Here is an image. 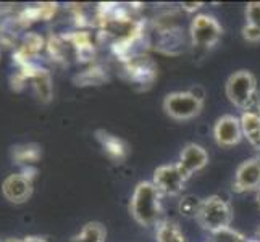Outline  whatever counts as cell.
<instances>
[{"label":"cell","instance_id":"cell-19","mask_svg":"<svg viewBox=\"0 0 260 242\" xmlns=\"http://www.w3.org/2000/svg\"><path fill=\"white\" fill-rule=\"evenodd\" d=\"M49 55L52 57V60L55 61H63L67 60V39L63 36H53L47 41V46H46Z\"/></svg>","mask_w":260,"mask_h":242},{"label":"cell","instance_id":"cell-20","mask_svg":"<svg viewBox=\"0 0 260 242\" xmlns=\"http://www.w3.org/2000/svg\"><path fill=\"white\" fill-rule=\"evenodd\" d=\"M201 202L199 199H196V197L192 195H186L184 199H181V202H179V212H181L183 215H186V217H196L197 212H199V207H201Z\"/></svg>","mask_w":260,"mask_h":242},{"label":"cell","instance_id":"cell-21","mask_svg":"<svg viewBox=\"0 0 260 242\" xmlns=\"http://www.w3.org/2000/svg\"><path fill=\"white\" fill-rule=\"evenodd\" d=\"M246 20L249 28L260 31V2L249 4L246 8Z\"/></svg>","mask_w":260,"mask_h":242},{"label":"cell","instance_id":"cell-24","mask_svg":"<svg viewBox=\"0 0 260 242\" xmlns=\"http://www.w3.org/2000/svg\"><path fill=\"white\" fill-rule=\"evenodd\" d=\"M201 7H202V4H183V10L194 12V10H197V8H201Z\"/></svg>","mask_w":260,"mask_h":242},{"label":"cell","instance_id":"cell-25","mask_svg":"<svg viewBox=\"0 0 260 242\" xmlns=\"http://www.w3.org/2000/svg\"><path fill=\"white\" fill-rule=\"evenodd\" d=\"M244 242H258V240L257 239H246Z\"/></svg>","mask_w":260,"mask_h":242},{"label":"cell","instance_id":"cell-13","mask_svg":"<svg viewBox=\"0 0 260 242\" xmlns=\"http://www.w3.org/2000/svg\"><path fill=\"white\" fill-rule=\"evenodd\" d=\"M95 134H97L95 137L99 142H101V146L104 147L105 154L112 160L120 161L126 157V146H124V142L120 137H116L113 134L105 132V131H97Z\"/></svg>","mask_w":260,"mask_h":242},{"label":"cell","instance_id":"cell-9","mask_svg":"<svg viewBox=\"0 0 260 242\" xmlns=\"http://www.w3.org/2000/svg\"><path fill=\"white\" fill-rule=\"evenodd\" d=\"M213 136L217 144L221 147H233L239 144L243 137V128H241V120L233 115H225L217 120L213 128Z\"/></svg>","mask_w":260,"mask_h":242},{"label":"cell","instance_id":"cell-29","mask_svg":"<svg viewBox=\"0 0 260 242\" xmlns=\"http://www.w3.org/2000/svg\"><path fill=\"white\" fill-rule=\"evenodd\" d=\"M0 242H2V239H0Z\"/></svg>","mask_w":260,"mask_h":242},{"label":"cell","instance_id":"cell-17","mask_svg":"<svg viewBox=\"0 0 260 242\" xmlns=\"http://www.w3.org/2000/svg\"><path fill=\"white\" fill-rule=\"evenodd\" d=\"M157 242H186L183 232L172 221L158 223L157 228Z\"/></svg>","mask_w":260,"mask_h":242},{"label":"cell","instance_id":"cell-2","mask_svg":"<svg viewBox=\"0 0 260 242\" xmlns=\"http://www.w3.org/2000/svg\"><path fill=\"white\" fill-rule=\"evenodd\" d=\"M196 218L205 231L215 234V232L230 228L233 213L226 200H223L218 195H212L201 202Z\"/></svg>","mask_w":260,"mask_h":242},{"label":"cell","instance_id":"cell-8","mask_svg":"<svg viewBox=\"0 0 260 242\" xmlns=\"http://www.w3.org/2000/svg\"><path fill=\"white\" fill-rule=\"evenodd\" d=\"M186 176L181 171V168L175 165H164L154 171V183L157 189L165 195H178L183 191V186L186 181Z\"/></svg>","mask_w":260,"mask_h":242},{"label":"cell","instance_id":"cell-3","mask_svg":"<svg viewBox=\"0 0 260 242\" xmlns=\"http://www.w3.org/2000/svg\"><path fill=\"white\" fill-rule=\"evenodd\" d=\"M204 98L196 95L192 91L187 92H172L165 97L164 110L170 118L178 121H187L196 118L202 112Z\"/></svg>","mask_w":260,"mask_h":242},{"label":"cell","instance_id":"cell-14","mask_svg":"<svg viewBox=\"0 0 260 242\" xmlns=\"http://www.w3.org/2000/svg\"><path fill=\"white\" fill-rule=\"evenodd\" d=\"M241 128L243 134L254 147L260 144V113L255 110H247L241 116Z\"/></svg>","mask_w":260,"mask_h":242},{"label":"cell","instance_id":"cell-5","mask_svg":"<svg viewBox=\"0 0 260 242\" xmlns=\"http://www.w3.org/2000/svg\"><path fill=\"white\" fill-rule=\"evenodd\" d=\"M36 169L32 168H23L20 173L8 175L2 183V195L5 200L15 205H21L28 202L32 195V179H34Z\"/></svg>","mask_w":260,"mask_h":242},{"label":"cell","instance_id":"cell-23","mask_svg":"<svg viewBox=\"0 0 260 242\" xmlns=\"http://www.w3.org/2000/svg\"><path fill=\"white\" fill-rule=\"evenodd\" d=\"M4 242H47L39 236H28V237H8Z\"/></svg>","mask_w":260,"mask_h":242},{"label":"cell","instance_id":"cell-7","mask_svg":"<svg viewBox=\"0 0 260 242\" xmlns=\"http://www.w3.org/2000/svg\"><path fill=\"white\" fill-rule=\"evenodd\" d=\"M18 71H21V73L28 78L36 97H38L41 102L49 103L52 100L53 84H52V75L49 70L36 65L34 61H29V63L18 66Z\"/></svg>","mask_w":260,"mask_h":242},{"label":"cell","instance_id":"cell-27","mask_svg":"<svg viewBox=\"0 0 260 242\" xmlns=\"http://www.w3.org/2000/svg\"><path fill=\"white\" fill-rule=\"evenodd\" d=\"M257 240L260 242V229H258V232H257Z\"/></svg>","mask_w":260,"mask_h":242},{"label":"cell","instance_id":"cell-12","mask_svg":"<svg viewBox=\"0 0 260 242\" xmlns=\"http://www.w3.org/2000/svg\"><path fill=\"white\" fill-rule=\"evenodd\" d=\"M126 70L134 83L139 84H149L155 78V68L154 63L146 55H138L126 61Z\"/></svg>","mask_w":260,"mask_h":242},{"label":"cell","instance_id":"cell-1","mask_svg":"<svg viewBox=\"0 0 260 242\" xmlns=\"http://www.w3.org/2000/svg\"><path fill=\"white\" fill-rule=\"evenodd\" d=\"M160 192L157 186L150 181H142L136 186L133 192L129 210L133 218L136 220L141 226H154L158 223L160 215H162V205H160Z\"/></svg>","mask_w":260,"mask_h":242},{"label":"cell","instance_id":"cell-26","mask_svg":"<svg viewBox=\"0 0 260 242\" xmlns=\"http://www.w3.org/2000/svg\"><path fill=\"white\" fill-rule=\"evenodd\" d=\"M257 202H258V205H260V191L257 192Z\"/></svg>","mask_w":260,"mask_h":242},{"label":"cell","instance_id":"cell-16","mask_svg":"<svg viewBox=\"0 0 260 242\" xmlns=\"http://www.w3.org/2000/svg\"><path fill=\"white\" fill-rule=\"evenodd\" d=\"M105 237H107V231L104 225L97 221H91L86 223L83 229L71 239V242H105Z\"/></svg>","mask_w":260,"mask_h":242},{"label":"cell","instance_id":"cell-6","mask_svg":"<svg viewBox=\"0 0 260 242\" xmlns=\"http://www.w3.org/2000/svg\"><path fill=\"white\" fill-rule=\"evenodd\" d=\"M221 38V26L210 15H197L191 23V39L197 47L209 49Z\"/></svg>","mask_w":260,"mask_h":242},{"label":"cell","instance_id":"cell-22","mask_svg":"<svg viewBox=\"0 0 260 242\" xmlns=\"http://www.w3.org/2000/svg\"><path fill=\"white\" fill-rule=\"evenodd\" d=\"M10 84H12V89L16 92H20L24 89V86L28 84V78H26L21 71H16L15 75H12L10 78Z\"/></svg>","mask_w":260,"mask_h":242},{"label":"cell","instance_id":"cell-11","mask_svg":"<svg viewBox=\"0 0 260 242\" xmlns=\"http://www.w3.org/2000/svg\"><path fill=\"white\" fill-rule=\"evenodd\" d=\"M207 163H209V154L205 152L204 147L197 144H187L181 150L178 166L181 168V171L184 173L186 178H189L196 171H201Z\"/></svg>","mask_w":260,"mask_h":242},{"label":"cell","instance_id":"cell-28","mask_svg":"<svg viewBox=\"0 0 260 242\" xmlns=\"http://www.w3.org/2000/svg\"><path fill=\"white\" fill-rule=\"evenodd\" d=\"M257 149H258V150H260V144H258V147H257Z\"/></svg>","mask_w":260,"mask_h":242},{"label":"cell","instance_id":"cell-10","mask_svg":"<svg viewBox=\"0 0 260 242\" xmlns=\"http://www.w3.org/2000/svg\"><path fill=\"white\" fill-rule=\"evenodd\" d=\"M235 187L239 192L247 191H260V158H249L244 163H241L236 178H235Z\"/></svg>","mask_w":260,"mask_h":242},{"label":"cell","instance_id":"cell-18","mask_svg":"<svg viewBox=\"0 0 260 242\" xmlns=\"http://www.w3.org/2000/svg\"><path fill=\"white\" fill-rule=\"evenodd\" d=\"M104 81H105V73L102 71V68H99V66L89 68L75 78V83L78 86H99L101 83H104Z\"/></svg>","mask_w":260,"mask_h":242},{"label":"cell","instance_id":"cell-15","mask_svg":"<svg viewBox=\"0 0 260 242\" xmlns=\"http://www.w3.org/2000/svg\"><path fill=\"white\" fill-rule=\"evenodd\" d=\"M42 155L41 147L38 144H21L15 146L12 149V158L16 165H21L23 168H28L31 163L39 161Z\"/></svg>","mask_w":260,"mask_h":242},{"label":"cell","instance_id":"cell-4","mask_svg":"<svg viewBox=\"0 0 260 242\" xmlns=\"http://www.w3.org/2000/svg\"><path fill=\"white\" fill-rule=\"evenodd\" d=\"M257 81L252 73L246 70L236 71L226 81V95L231 103H235L239 109H249V105L255 98Z\"/></svg>","mask_w":260,"mask_h":242}]
</instances>
